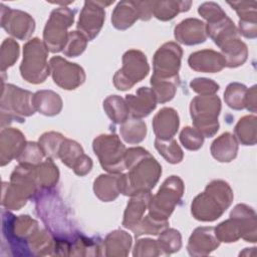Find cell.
Wrapping results in <instances>:
<instances>
[{
    "mask_svg": "<svg viewBox=\"0 0 257 257\" xmlns=\"http://www.w3.org/2000/svg\"><path fill=\"white\" fill-rule=\"evenodd\" d=\"M206 193L212 200L209 202L204 194H200L192 204V214L198 220L214 221L224 212V209L214 201H216L217 198L232 201V192L227 183L223 181H214L207 186Z\"/></svg>",
    "mask_w": 257,
    "mask_h": 257,
    "instance_id": "cell-1",
    "label": "cell"
},
{
    "mask_svg": "<svg viewBox=\"0 0 257 257\" xmlns=\"http://www.w3.org/2000/svg\"><path fill=\"white\" fill-rule=\"evenodd\" d=\"M33 94L27 90H22L12 84L3 85L1 100V112L8 113L9 119L23 121L22 115H31L34 113L35 106L32 102Z\"/></svg>",
    "mask_w": 257,
    "mask_h": 257,
    "instance_id": "cell-2",
    "label": "cell"
},
{
    "mask_svg": "<svg viewBox=\"0 0 257 257\" xmlns=\"http://www.w3.org/2000/svg\"><path fill=\"white\" fill-rule=\"evenodd\" d=\"M221 103L217 96L196 97L191 102V115L194 118V124L199 132H202L206 137L213 136L219 127L217 120L218 114L209 111H220Z\"/></svg>",
    "mask_w": 257,
    "mask_h": 257,
    "instance_id": "cell-3",
    "label": "cell"
},
{
    "mask_svg": "<svg viewBox=\"0 0 257 257\" xmlns=\"http://www.w3.org/2000/svg\"><path fill=\"white\" fill-rule=\"evenodd\" d=\"M93 150L98 156L103 169L108 172L124 170V146L113 136H99L93 142Z\"/></svg>",
    "mask_w": 257,
    "mask_h": 257,
    "instance_id": "cell-4",
    "label": "cell"
},
{
    "mask_svg": "<svg viewBox=\"0 0 257 257\" xmlns=\"http://www.w3.org/2000/svg\"><path fill=\"white\" fill-rule=\"evenodd\" d=\"M149 72L146 55L141 51L130 50L123 55V67L114 76L117 89H127L135 82L143 79Z\"/></svg>",
    "mask_w": 257,
    "mask_h": 257,
    "instance_id": "cell-5",
    "label": "cell"
},
{
    "mask_svg": "<svg viewBox=\"0 0 257 257\" xmlns=\"http://www.w3.org/2000/svg\"><path fill=\"white\" fill-rule=\"evenodd\" d=\"M46 51L38 38H34L26 43L24 47V57L21 65H27L34 63L33 66L22 74V77L32 83H37L36 72L38 74L39 82H43L46 76L49 74L48 67L46 66Z\"/></svg>",
    "mask_w": 257,
    "mask_h": 257,
    "instance_id": "cell-6",
    "label": "cell"
},
{
    "mask_svg": "<svg viewBox=\"0 0 257 257\" xmlns=\"http://www.w3.org/2000/svg\"><path fill=\"white\" fill-rule=\"evenodd\" d=\"M182 50L180 46L173 42L166 43L157 51L154 58L155 73L154 76L176 77L180 67Z\"/></svg>",
    "mask_w": 257,
    "mask_h": 257,
    "instance_id": "cell-7",
    "label": "cell"
},
{
    "mask_svg": "<svg viewBox=\"0 0 257 257\" xmlns=\"http://www.w3.org/2000/svg\"><path fill=\"white\" fill-rule=\"evenodd\" d=\"M220 244L216 237L214 228L203 227L194 231L189 239L188 252L192 256H203L210 254Z\"/></svg>",
    "mask_w": 257,
    "mask_h": 257,
    "instance_id": "cell-8",
    "label": "cell"
},
{
    "mask_svg": "<svg viewBox=\"0 0 257 257\" xmlns=\"http://www.w3.org/2000/svg\"><path fill=\"white\" fill-rule=\"evenodd\" d=\"M126 102L134 117H143L149 115L156 107V95L150 88L141 87L137 96L126 95Z\"/></svg>",
    "mask_w": 257,
    "mask_h": 257,
    "instance_id": "cell-9",
    "label": "cell"
},
{
    "mask_svg": "<svg viewBox=\"0 0 257 257\" xmlns=\"http://www.w3.org/2000/svg\"><path fill=\"white\" fill-rule=\"evenodd\" d=\"M191 68L198 71L216 72L223 68L225 60L223 56L213 50H203L192 53L189 58Z\"/></svg>",
    "mask_w": 257,
    "mask_h": 257,
    "instance_id": "cell-10",
    "label": "cell"
},
{
    "mask_svg": "<svg viewBox=\"0 0 257 257\" xmlns=\"http://www.w3.org/2000/svg\"><path fill=\"white\" fill-rule=\"evenodd\" d=\"M166 120L167 121H165L161 110L154 118V128L158 139L169 140L173 138V136L178 131L179 117L178 113L173 108L166 107Z\"/></svg>",
    "mask_w": 257,
    "mask_h": 257,
    "instance_id": "cell-11",
    "label": "cell"
},
{
    "mask_svg": "<svg viewBox=\"0 0 257 257\" xmlns=\"http://www.w3.org/2000/svg\"><path fill=\"white\" fill-rule=\"evenodd\" d=\"M148 195H150L149 192L139 193V196L130 202L124 214V220H123L124 227L133 230L139 224L142 214L146 210V207L149 203L147 200Z\"/></svg>",
    "mask_w": 257,
    "mask_h": 257,
    "instance_id": "cell-12",
    "label": "cell"
},
{
    "mask_svg": "<svg viewBox=\"0 0 257 257\" xmlns=\"http://www.w3.org/2000/svg\"><path fill=\"white\" fill-rule=\"evenodd\" d=\"M103 107L106 110L108 116L114 122H123L126 119V115L128 113V108L125 106L123 100L117 95H113L108 97L104 103Z\"/></svg>",
    "mask_w": 257,
    "mask_h": 257,
    "instance_id": "cell-13",
    "label": "cell"
},
{
    "mask_svg": "<svg viewBox=\"0 0 257 257\" xmlns=\"http://www.w3.org/2000/svg\"><path fill=\"white\" fill-rule=\"evenodd\" d=\"M132 244V238L130 235L125 233V235L122 237L120 242H115V239L111 235V233L106 237L105 240V247H106V253L107 256H125L128 253L130 247Z\"/></svg>",
    "mask_w": 257,
    "mask_h": 257,
    "instance_id": "cell-14",
    "label": "cell"
},
{
    "mask_svg": "<svg viewBox=\"0 0 257 257\" xmlns=\"http://www.w3.org/2000/svg\"><path fill=\"white\" fill-rule=\"evenodd\" d=\"M155 144L160 154H162L168 162L173 164L181 162L183 158V153L175 140H172L171 142H169V144H166L163 140L157 139Z\"/></svg>",
    "mask_w": 257,
    "mask_h": 257,
    "instance_id": "cell-15",
    "label": "cell"
},
{
    "mask_svg": "<svg viewBox=\"0 0 257 257\" xmlns=\"http://www.w3.org/2000/svg\"><path fill=\"white\" fill-rule=\"evenodd\" d=\"M159 243L165 254L169 255L171 253L179 251V249L181 248V235L179 231H176L174 229L167 230L163 232L162 236L160 237Z\"/></svg>",
    "mask_w": 257,
    "mask_h": 257,
    "instance_id": "cell-16",
    "label": "cell"
},
{
    "mask_svg": "<svg viewBox=\"0 0 257 257\" xmlns=\"http://www.w3.org/2000/svg\"><path fill=\"white\" fill-rule=\"evenodd\" d=\"M180 139L184 147H186L188 150H198L203 144L202 134L189 126L182 131Z\"/></svg>",
    "mask_w": 257,
    "mask_h": 257,
    "instance_id": "cell-17",
    "label": "cell"
},
{
    "mask_svg": "<svg viewBox=\"0 0 257 257\" xmlns=\"http://www.w3.org/2000/svg\"><path fill=\"white\" fill-rule=\"evenodd\" d=\"M224 151H228V153L235 158L236 156V152H237V144L234 140V138L231 136V138L229 139L227 146H222L218 140H216L213 145H212V155L214 156V158L218 159L220 162H222V158H223V153Z\"/></svg>",
    "mask_w": 257,
    "mask_h": 257,
    "instance_id": "cell-18",
    "label": "cell"
},
{
    "mask_svg": "<svg viewBox=\"0 0 257 257\" xmlns=\"http://www.w3.org/2000/svg\"><path fill=\"white\" fill-rule=\"evenodd\" d=\"M191 86L192 88L197 91L198 89H200L201 87H203L199 93L203 92V93H214L219 89V85L216 84L215 82H213L211 79H206V78H196L191 82Z\"/></svg>",
    "mask_w": 257,
    "mask_h": 257,
    "instance_id": "cell-19",
    "label": "cell"
},
{
    "mask_svg": "<svg viewBox=\"0 0 257 257\" xmlns=\"http://www.w3.org/2000/svg\"><path fill=\"white\" fill-rule=\"evenodd\" d=\"M69 37H70V40H72V41H70L69 42V45H67V47H66V51H68L69 49H71V51L69 52V56L70 57H75L76 55H78V54H80L83 50H84V48H85V42L84 41H82V40H80V35L79 34H77L76 32H71L70 34H69ZM65 51V52H66Z\"/></svg>",
    "mask_w": 257,
    "mask_h": 257,
    "instance_id": "cell-20",
    "label": "cell"
}]
</instances>
